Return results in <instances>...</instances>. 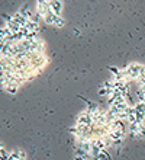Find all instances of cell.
Instances as JSON below:
<instances>
[{
	"label": "cell",
	"instance_id": "6da1fadb",
	"mask_svg": "<svg viewBox=\"0 0 145 160\" xmlns=\"http://www.w3.org/2000/svg\"><path fill=\"white\" fill-rule=\"evenodd\" d=\"M28 60L31 63V67L36 72V74H41L42 70L45 68L48 58L45 54H38V52H29L28 54Z\"/></svg>",
	"mask_w": 145,
	"mask_h": 160
},
{
	"label": "cell",
	"instance_id": "7a4b0ae2",
	"mask_svg": "<svg viewBox=\"0 0 145 160\" xmlns=\"http://www.w3.org/2000/svg\"><path fill=\"white\" fill-rule=\"evenodd\" d=\"M125 72L128 74L129 80H138L141 74L145 73V66L139 63H129L126 67H125Z\"/></svg>",
	"mask_w": 145,
	"mask_h": 160
},
{
	"label": "cell",
	"instance_id": "3957f363",
	"mask_svg": "<svg viewBox=\"0 0 145 160\" xmlns=\"http://www.w3.org/2000/svg\"><path fill=\"white\" fill-rule=\"evenodd\" d=\"M129 134L132 138H145V124H129Z\"/></svg>",
	"mask_w": 145,
	"mask_h": 160
},
{
	"label": "cell",
	"instance_id": "277c9868",
	"mask_svg": "<svg viewBox=\"0 0 145 160\" xmlns=\"http://www.w3.org/2000/svg\"><path fill=\"white\" fill-rule=\"evenodd\" d=\"M36 13L41 18H45L48 13H51L50 0H38L36 2Z\"/></svg>",
	"mask_w": 145,
	"mask_h": 160
},
{
	"label": "cell",
	"instance_id": "5b68a950",
	"mask_svg": "<svg viewBox=\"0 0 145 160\" xmlns=\"http://www.w3.org/2000/svg\"><path fill=\"white\" fill-rule=\"evenodd\" d=\"M77 125H83V127H93V117L90 114H87L86 111H83L81 114L77 117V121H75Z\"/></svg>",
	"mask_w": 145,
	"mask_h": 160
},
{
	"label": "cell",
	"instance_id": "8992f818",
	"mask_svg": "<svg viewBox=\"0 0 145 160\" xmlns=\"http://www.w3.org/2000/svg\"><path fill=\"white\" fill-rule=\"evenodd\" d=\"M135 117H137V124H142L145 119V102H137L135 105Z\"/></svg>",
	"mask_w": 145,
	"mask_h": 160
},
{
	"label": "cell",
	"instance_id": "52a82bcc",
	"mask_svg": "<svg viewBox=\"0 0 145 160\" xmlns=\"http://www.w3.org/2000/svg\"><path fill=\"white\" fill-rule=\"evenodd\" d=\"M108 135L112 138V141H123L126 137V131L122 130H110L108 132Z\"/></svg>",
	"mask_w": 145,
	"mask_h": 160
},
{
	"label": "cell",
	"instance_id": "ba28073f",
	"mask_svg": "<svg viewBox=\"0 0 145 160\" xmlns=\"http://www.w3.org/2000/svg\"><path fill=\"white\" fill-rule=\"evenodd\" d=\"M62 6H64V3H62L61 0H51V2H50L51 12L54 13V15H57V16H61Z\"/></svg>",
	"mask_w": 145,
	"mask_h": 160
},
{
	"label": "cell",
	"instance_id": "9c48e42d",
	"mask_svg": "<svg viewBox=\"0 0 145 160\" xmlns=\"http://www.w3.org/2000/svg\"><path fill=\"white\" fill-rule=\"evenodd\" d=\"M17 12L21 13V15H22V16H23V18H26L28 21H32L33 18H35V15H36V13H33L32 10L29 9V6H28V4H23V6H22V8L19 9Z\"/></svg>",
	"mask_w": 145,
	"mask_h": 160
},
{
	"label": "cell",
	"instance_id": "30bf717a",
	"mask_svg": "<svg viewBox=\"0 0 145 160\" xmlns=\"http://www.w3.org/2000/svg\"><path fill=\"white\" fill-rule=\"evenodd\" d=\"M9 160H26V153L23 150H19V148L13 150V152H10Z\"/></svg>",
	"mask_w": 145,
	"mask_h": 160
},
{
	"label": "cell",
	"instance_id": "8fae6325",
	"mask_svg": "<svg viewBox=\"0 0 145 160\" xmlns=\"http://www.w3.org/2000/svg\"><path fill=\"white\" fill-rule=\"evenodd\" d=\"M12 18H13V21L16 22V23H17L19 26H21V28H25L26 23H28V19L22 16V15H21L19 12H15V13L12 15Z\"/></svg>",
	"mask_w": 145,
	"mask_h": 160
},
{
	"label": "cell",
	"instance_id": "7c38bea8",
	"mask_svg": "<svg viewBox=\"0 0 145 160\" xmlns=\"http://www.w3.org/2000/svg\"><path fill=\"white\" fill-rule=\"evenodd\" d=\"M77 147L81 148L83 152L89 153L91 152V140H81V141H77Z\"/></svg>",
	"mask_w": 145,
	"mask_h": 160
},
{
	"label": "cell",
	"instance_id": "4fadbf2b",
	"mask_svg": "<svg viewBox=\"0 0 145 160\" xmlns=\"http://www.w3.org/2000/svg\"><path fill=\"white\" fill-rule=\"evenodd\" d=\"M6 28H7V29L10 31L12 34H17V32H21V29H22L21 26L17 25V23L13 21V19H12V21H9V22H6Z\"/></svg>",
	"mask_w": 145,
	"mask_h": 160
},
{
	"label": "cell",
	"instance_id": "5bb4252c",
	"mask_svg": "<svg viewBox=\"0 0 145 160\" xmlns=\"http://www.w3.org/2000/svg\"><path fill=\"white\" fill-rule=\"evenodd\" d=\"M17 90H19V86L15 83H7L6 84V88H4V92L9 93V95H16Z\"/></svg>",
	"mask_w": 145,
	"mask_h": 160
},
{
	"label": "cell",
	"instance_id": "9a60e30c",
	"mask_svg": "<svg viewBox=\"0 0 145 160\" xmlns=\"http://www.w3.org/2000/svg\"><path fill=\"white\" fill-rule=\"evenodd\" d=\"M25 28L29 32H39V29H41V28H39V23H36V22H33V21H28Z\"/></svg>",
	"mask_w": 145,
	"mask_h": 160
},
{
	"label": "cell",
	"instance_id": "2e32d148",
	"mask_svg": "<svg viewBox=\"0 0 145 160\" xmlns=\"http://www.w3.org/2000/svg\"><path fill=\"white\" fill-rule=\"evenodd\" d=\"M99 160H112V156L108 150H102L99 154Z\"/></svg>",
	"mask_w": 145,
	"mask_h": 160
},
{
	"label": "cell",
	"instance_id": "e0dca14e",
	"mask_svg": "<svg viewBox=\"0 0 145 160\" xmlns=\"http://www.w3.org/2000/svg\"><path fill=\"white\" fill-rule=\"evenodd\" d=\"M54 26H57V28H64V26H65V21H64L61 16H57L54 21Z\"/></svg>",
	"mask_w": 145,
	"mask_h": 160
},
{
	"label": "cell",
	"instance_id": "ac0fdd59",
	"mask_svg": "<svg viewBox=\"0 0 145 160\" xmlns=\"http://www.w3.org/2000/svg\"><path fill=\"white\" fill-rule=\"evenodd\" d=\"M109 70H110V73H112L113 77H115V76H118V74H119L122 68H118V67H109Z\"/></svg>",
	"mask_w": 145,
	"mask_h": 160
},
{
	"label": "cell",
	"instance_id": "d6986e66",
	"mask_svg": "<svg viewBox=\"0 0 145 160\" xmlns=\"http://www.w3.org/2000/svg\"><path fill=\"white\" fill-rule=\"evenodd\" d=\"M137 82H138V84H139V86H144V84H145V73L139 76V79H138Z\"/></svg>",
	"mask_w": 145,
	"mask_h": 160
},
{
	"label": "cell",
	"instance_id": "ffe728a7",
	"mask_svg": "<svg viewBox=\"0 0 145 160\" xmlns=\"http://www.w3.org/2000/svg\"><path fill=\"white\" fill-rule=\"evenodd\" d=\"M139 89H141L142 92H144V93H145V84H144V86H139Z\"/></svg>",
	"mask_w": 145,
	"mask_h": 160
},
{
	"label": "cell",
	"instance_id": "44dd1931",
	"mask_svg": "<svg viewBox=\"0 0 145 160\" xmlns=\"http://www.w3.org/2000/svg\"><path fill=\"white\" fill-rule=\"evenodd\" d=\"M74 160H84V159H83V157H75Z\"/></svg>",
	"mask_w": 145,
	"mask_h": 160
}]
</instances>
